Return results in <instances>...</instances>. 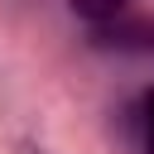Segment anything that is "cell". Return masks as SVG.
I'll return each mask as SVG.
<instances>
[{
  "instance_id": "obj_1",
  "label": "cell",
  "mask_w": 154,
  "mask_h": 154,
  "mask_svg": "<svg viewBox=\"0 0 154 154\" xmlns=\"http://www.w3.org/2000/svg\"><path fill=\"white\" fill-rule=\"evenodd\" d=\"M125 10V0H72V14H82V19H91V24H106V19H116Z\"/></svg>"
},
{
  "instance_id": "obj_2",
  "label": "cell",
  "mask_w": 154,
  "mask_h": 154,
  "mask_svg": "<svg viewBox=\"0 0 154 154\" xmlns=\"http://www.w3.org/2000/svg\"><path fill=\"white\" fill-rule=\"evenodd\" d=\"M144 149L154 154V91L144 96Z\"/></svg>"
}]
</instances>
